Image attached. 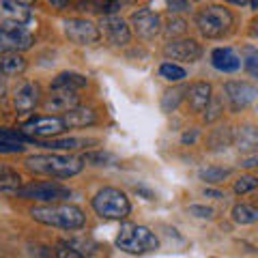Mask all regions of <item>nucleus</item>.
Instances as JSON below:
<instances>
[{"instance_id": "nucleus-1", "label": "nucleus", "mask_w": 258, "mask_h": 258, "mask_svg": "<svg viewBox=\"0 0 258 258\" xmlns=\"http://www.w3.org/2000/svg\"><path fill=\"white\" fill-rule=\"evenodd\" d=\"M30 215L35 222L52 226V228H60V230H80L86 224L84 211L76 205L50 203V205H43V207H32Z\"/></svg>"}, {"instance_id": "nucleus-2", "label": "nucleus", "mask_w": 258, "mask_h": 258, "mask_svg": "<svg viewBox=\"0 0 258 258\" xmlns=\"http://www.w3.org/2000/svg\"><path fill=\"white\" fill-rule=\"evenodd\" d=\"M26 168L35 174L56 176V179H71L84 170V161L71 155H60V153H52V155H32L26 159Z\"/></svg>"}, {"instance_id": "nucleus-3", "label": "nucleus", "mask_w": 258, "mask_h": 258, "mask_svg": "<svg viewBox=\"0 0 258 258\" xmlns=\"http://www.w3.org/2000/svg\"><path fill=\"white\" fill-rule=\"evenodd\" d=\"M116 247L125 254H147L159 247L155 232L140 224H123L116 235Z\"/></svg>"}, {"instance_id": "nucleus-4", "label": "nucleus", "mask_w": 258, "mask_h": 258, "mask_svg": "<svg viewBox=\"0 0 258 258\" xmlns=\"http://www.w3.org/2000/svg\"><path fill=\"white\" fill-rule=\"evenodd\" d=\"M232 24H235L232 13L220 5L207 7V9L198 11V15H196V26L200 30V35L207 39H220L224 35H228Z\"/></svg>"}, {"instance_id": "nucleus-5", "label": "nucleus", "mask_w": 258, "mask_h": 258, "mask_svg": "<svg viewBox=\"0 0 258 258\" xmlns=\"http://www.w3.org/2000/svg\"><path fill=\"white\" fill-rule=\"evenodd\" d=\"M93 209L97 215L106 217V220H123L132 213V203L125 196V191L116 187H103L95 194Z\"/></svg>"}, {"instance_id": "nucleus-6", "label": "nucleus", "mask_w": 258, "mask_h": 258, "mask_svg": "<svg viewBox=\"0 0 258 258\" xmlns=\"http://www.w3.org/2000/svg\"><path fill=\"white\" fill-rule=\"evenodd\" d=\"M20 198L26 200H41V203H58V200H64L71 196V189L64 187L60 183L54 181H43V183H28L24 187L15 189Z\"/></svg>"}, {"instance_id": "nucleus-7", "label": "nucleus", "mask_w": 258, "mask_h": 258, "mask_svg": "<svg viewBox=\"0 0 258 258\" xmlns=\"http://www.w3.org/2000/svg\"><path fill=\"white\" fill-rule=\"evenodd\" d=\"M62 30H64V37L71 43H78V45H95L101 37L97 24H93L91 20H82V18L67 20L62 24Z\"/></svg>"}, {"instance_id": "nucleus-8", "label": "nucleus", "mask_w": 258, "mask_h": 258, "mask_svg": "<svg viewBox=\"0 0 258 258\" xmlns=\"http://www.w3.org/2000/svg\"><path fill=\"white\" fill-rule=\"evenodd\" d=\"M67 129L69 127L64 125L62 116H37L22 125V132L32 136V138H56Z\"/></svg>"}, {"instance_id": "nucleus-9", "label": "nucleus", "mask_w": 258, "mask_h": 258, "mask_svg": "<svg viewBox=\"0 0 258 258\" xmlns=\"http://www.w3.org/2000/svg\"><path fill=\"white\" fill-rule=\"evenodd\" d=\"M32 20L28 5L18 0H0V28H24Z\"/></svg>"}, {"instance_id": "nucleus-10", "label": "nucleus", "mask_w": 258, "mask_h": 258, "mask_svg": "<svg viewBox=\"0 0 258 258\" xmlns=\"http://www.w3.org/2000/svg\"><path fill=\"white\" fill-rule=\"evenodd\" d=\"M99 30L106 35L108 41L116 47H123L132 41V30H129L127 22L120 18V15H114V13L103 15L99 22Z\"/></svg>"}, {"instance_id": "nucleus-11", "label": "nucleus", "mask_w": 258, "mask_h": 258, "mask_svg": "<svg viewBox=\"0 0 258 258\" xmlns=\"http://www.w3.org/2000/svg\"><path fill=\"white\" fill-rule=\"evenodd\" d=\"M224 93H226V99H228L232 112H241L258 97V88L247 82H235V80H230V82L224 84Z\"/></svg>"}, {"instance_id": "nucleus-12", "label": "nucleus", "mask_w": 258, "mask_h": 258, "mask_svg": "<svg viewBox=\"0 0 258 258\" xmlns=\"http://www.w3.org/2000/svg\"><path fill=\"white\" fill-rule=\"evenodd\" d=\"M32 41L35 39L26 28H0V54H22Z\"/></svg>"}, {"instance_id": "nucleus-13", "label": "nucleus", "mask_w": 258, "mask_h": 258, "mask_svg": "<svg viewBox=\"0 0 258 258\" xmlns=\"http://www.w3.org/2000/svg\"><path fill=\"white\" fill-rule=\"evenodd\" d=\"M164 54L172 60L196 62L200 56H203V47H200L196 39H172V41L164 47Z\"/></svg>"}, {"instance_id": "nucleus-14", "label": "nucleus", "mask_w": 258, "mask_h": 258, "mask_svg": "<svg viewBox=\"0 0 258 258\" xmlns=\"http://www.w3.org/2000/svg\"><path fill=\"white\" fill-rule=\"evenodd\" d=\"M132 26L142 39H155L161 32V20L155 11L144 7V9H138L132 13Z\"/></svg>"}, {"instance_id": "nucleus-15", "label": "nucleus", "mask_w": 258, "mask_h": 258, "mask_svg": "<svg viewBox=\"0 0 258 258\" xmlns=\"http://www.w3.org/2000/svg\"><path fill=\"white\" fill-rule=\"evenodd\" d=\"M41 103V86L35 82H26L18 88V93L13 97V106L20 114H28Z\"/></svg>"}, {"instance_id": "nucleus-16", "label": "nucleus", "mask_w": 258, "mask_h": 258, "mask_svg": "<svg viewBox=\"0 0 258 258\" xmlns=\"http://www.w3.org/2000/svg\"><path fill=\"white\" fill-rule=\"evenodd\" d=\"M80 106V95L76 91H52L45 97L43 108L47 112H69Z\"/></svg>"}, {"instance_id": "nucleus-17", "label": "nucleus", "mask_w": 258, "mask_h": 258, "mask_svg": "<svg viewBox=\"0 0 258 258\" xmlns=\"http://www.w3.org/2000/svg\"><path fill=\"white\" fill-rule=\"evenodd\" d=\"M211 64L222 74H235L241 69V58L230 47H215L211 52Z\"/></svg>"}, {"instance_id": "nucleus-18", "label": "nucleus", "mask_w": 258, "mask_h": 258, "mask_svg": "<svg viewBox=\"0 0 258 258\" xmlns=\"http://www.w3.org/2000/svg\"><path fill=\"white\" fill-rule=\"evenodd\" d=\"M213 99V88L209 82H196L187 88V101L194 112H205Z\"/></svg>"}, {"instance_id": "nucleus-19", "label": "nucleus", "mask_w": 258, "mask_h": 258, "mask_svg": "<svg viewBox=\"0 0 258 258\" xmlns=\"http://www.w3.org/2000/svg\"><path fill=\"white\" fill-rule=\"evenodd\" d=\"M62 120H64V125H67L69 129L91 127V125L97 123V112H95L93 108H82V106H78V108H74V110L64 112Z\"/></svg>"}, {"instance_id": "nucleus-20", "label": "nucleus", "mask_w": 258, "mask_h": 258, "mask_svg": "<svg viewBox=\"0 0 258 258\" xmlns=\"http://www.w3.org/2000/svg\"><path fill=\"white\" fill-rule=\"evenodd\" d=\"M235 147L241 153H258V127L254 125H241L235 132Z\"/></svg>"}, {"instance_id": "nucleus-21", "label": "nucleus", "mask_w": 258, "mask_h": 258, "mask_svg": "<svg viewBox=\"0 0 258 258\" xmlns=\"http://www.w3.org/2000/svg\"><path fill=\"white\" fill-rule=\"evenodd\" d=\"M88 86V78L82 74H76V71H62L54 78L52 82V91H80V88Z\"/></svg>"}, {"instance_id": "nucleus-22", "label": "nucleus", "mask_w": 258, "mask_h": 258, "mask_svg": "<svg viewBox=\"0 0 258 258\" xmlns=\"http://www.w3.org/2000/svg\"><path fill=\"white\" fill-rule=\"evenodd\" d=\"M97 144V140H86V138H52L50 142H41V147L50 151H78L84 147Z\"/></svg>"}, {"instance_id": "nucleus-23", "label": "nucleus", "mask_w": 258, "mask_h": 258, "mask_svg": "<svg viewBox=\"0 0 258 258\" xmlns=\"http://www.w3.org/2000/svg\"><path fill=\"white\" fill-rule=\"evenodd\" d=\"M26 69V58L22 54H3L0 56V76H20Z\"/></svg>"}, {"instance_id": "nucleus-24", "label": "nucleus", "mask_w": 258, "mask_h": 258, "mask_svg": "<svg viewBox=\"0 0 258 258\" xmlns=\"http://www.w3.org/2000/svg\"><path fill=\"white\" fill-rule=\"evenodd\" d=\"M185 97H187V86H174V88H170V91H166L164 97H161V110H164V112H174Z\"/></svg>"}, {"instance_id": "nucleus-25", "label": "nucleus", "mask_w": 258, "mask_h": 258, "mask_svg": "<svg viewBox=\"0 0 258 258\" xmlns=\"http://www.w3.org/2000/svg\"><path fill=\"white\" fill-rule=\"evenodd\" d=\"M198 176H200V181L217 185V183H222L224 179H228L230 170H228V168H220V166H207V168H200Z\"/></svg>"}, {"instance_id": "nucleus-26", "label": "nucleus", "mask_w": 258, "mask_h": 258, "mask_svg": "<svg viewBox=\"0 0 258 258\" xmlns=\"http://www.w3.org/2000/svg\"><path fill=\"white\" fill-rule=\"evenodd\" d=\"M232 220L237 224H254L258 222V209L252 205H235L232 209Z\"/></svg>"}, {"instance_id": "nucleus-27", "label": "nucleus", "mask_w": 258, "mask_h": 258, "mask_svg": "<svg viewBox=\"0 0 258 258\" xmlns=\"http://www.w3.org/2000/svg\"><path fill=\"white\" fill-rule=\"evenodd\" d=\"M232 138H235V134H232L228 127L217 129V132H213L211 136H209V149L211 151H222L232 142Z\"/></svg>"}, {"instance_id": "nucleus-28", "label": "nucleus", "mask_w": 258, "mask_h": 258, "mask_svg": "<svg viewBox=\"0 0 258 258\" xmlns=\"http://www.w3.org/2000/svg\"><path fill=\"white\" fill-rule=\"evenodd\" d=\"M159 76L164 80H168V82H183V80L187 78V71L176 62H164L159 67Z\"/></svg>"}, {"instance_id": "nucleus-29", "label": "nucleus", "mask_w": 258, "mask_h": 258, "mask_svg": "<svg viewBox=\"0 0 258 258\" xmlns=\"http://www.w3.org/2000/svg\"><path fill=\"white\" fill-rule=\"evenodd\" d=\"M20 183H22V176L18 170L0 164V189H18Z\"/></svg>"}, {"instance_id": "nucleus-30", "label": "nucleus", "mask_w": 258, "mask_h": 258, "mask_svg": "<svg viewBox=\"0 0 258 258\" xmlns=\"http://www.w3.org/2000/svg\"><path fill=\"white\" fill-rule=\"evenodd\" d=\"M82 161L91 166H112L116 161V157L108 151H88L82 155Z\"/></svg>"}, {"instance_id": "nucleus-31", "label": "nucleus", "mask_w": 258, "mask_h": 258, "mask_svg": "<svg viewBox=\"0 0 258 258\" xmlns=\"http://www.w3.org/2000/svg\"><path fill=\"white\" fill-rule=\"evenodd\" d=\"M0 140L3 142H9V144H24V142H35V138L28 134H24L22 129H3L0 127Z\"/></svg>"}, {"instance_id": "nucleus-32", "label": "nucleus", "mask_w": 258, "mask_h": 258, "mask_svg": "<svg viewBox=\"0 0 258 258\" xmlns=\"http://www.w3.org/2000/svg\"><path fill=\"white\" fill-rule=\"evenodd\" d=\"M47 258H86L80 249H76L74 245H69V243H58L54 247V252L52 254H47Z\"/></svg>"}, {"instance_id": "nucleus-33", "label": "nucleus", "mask_w": 258, "mask_h": 258, "mask_svg": "<svg viewBox=\"0 0 258 258\" xmlns=\"http://www.w3.org/2000/svg\"><path fill=\"white\" fill-rule=\"evenodd\" d=\"M256 187H258V176H254V174L241 176V179L235 183V191L237 194H247V191H252Z\"/></svg>"}, {"instance_id": "nucleus-34", "label": "nucleus", "mask_w": 258, "mask_h": 258, "mask_svg": "<svg viewBox=\"0 0 258 258\" xmlns=\"http://www.w3.org/2000/svg\"><path fill=\"white\" fill-rule=\"evenodd\" d=\"M243 67L252 78L258 80V50H249L243 58Z\"/></svg>"}, {"instance_id": "nucleus-35", "label": "nucleus", "mask_w": 258, "mask_h": 258, "mask_svg": "<svg viewBox=\"0 0 258 258\" xmlns=\"http://www.w3.org/2000/svg\"><path fill=\"white\" fill-rule=\"evenodd\" d=\"M222 116V99H211V103L207 106V114H205V120L207 123H213Z\"/></svg>"}, {"instance_id": "nucleus-36", "label": "nucleus", "mask_w": 258, "mask_h": 258, "mask_svg": "<svg viewBox=\"0 0 258 258\" xmlns=\"http://www.w3.org/2000/svg\"><path fill=\"white\" fill-rule=\"evenodd\" d=\"M185 26H187V24H185L183 20H174V18H172L170 22H168V26H166L164 30H166V35H168V37H172V39H174L176 35H183V32H185Z\"/></svg>"}, {"instance_id": "nucleus-37", "label": "nucleus", "mask_w": 258, "mask_h": 258, "mask_svg": "<svg viewBox=\"0 0 258 258\" xmlns=\"http://www.w3.org/2000/svg\"><path fill=\"white\" fill-rule=\"evenodd\" d=\"M166 9L170 13H185L189 11V0H164Z\"/></svg>"}, {"instance_id": "nucleus-38", "label": "nucleus", "mask_w": 258, "mask_h": 258, "mask_svg": "<svg viewBox=\"0 0 258 258\" xmlns=\"http://www.w3.org/2000/svg\"><path fill=\"white\" fill-rule=\"evenodd\" d=\"M189 213L196 215V217H203V220H211V217H213V209L211 207H203V205H191Z\"/></svg>"}, {"instance_id": "nucleus-39", "label": "nucleus", "mask_w": 258, "mask_h": 258, "mask_svg": "<svg viewBox=\"0 0 258 258\" xmlns=\"http://www.w3.org/2000/svg\"><path fill=\"white\" fill-rule=\"evenodd\" d=\"M22 151H24L22 144H9L0 140V155H13V153H22Z\"/></svg>"}, {"instance_id": "nucleus-40", "label": "nucleus", "mask_w": 258, "mask_h": 258, "mask_svg": "<svg viewBox=\"0 0 258 258\" xmlns=\"http://www.w3.org/2000/svg\"><path fill=\"white\" fill-rule=\"evenodd\" d=\"M241 166H243V168H256V166H258V153H252L249 157H245Z\"/></svg>"}, {"instance_id": "nucleus-41", "label": "nucleus", "mask_w": 258, "mask_h": 258, "mask_svg": "<svg viewBox=\"0 0 258 258\" xmlns=\"http://www.w3.org/2000/svg\"><path fill=\"white\" fill-rule=\"evenodd\" d=\"M52 7H56V9H64V7H69L71 0H47Z\"/></svg>"}, {"instance_id": "nucleus-42", "label": "nucleus", "mask_w": 258, "mask_h": 258, "mask_svg": "<svg viewBox=\"0 0 258 258\" xmlns=\"http://www.w3.org/2000/svg\"><path fill=\"white\" fill-rule=\"evenodd\" d=\"M196 136H198V132H196V129H194V132L183 134V142H185V144H191L194 140H196Z\"/></svg>"}, {"instance_id": "nucleus-43", "label": "nucleus", "mask_w": 258, "mask_h": 258, "mask_svg": "<svg viewBox=\"0 0 258 258\" xmlns=\"http://www.w3.org/2000/svg\"><path fill=\"white\" fill-rule=\"evenodd\" d=\"M136 191H138V194H142V196L147 198V200H153V198H155V194H153V191H149L147 187H142V185H140V187H136Z\"/></svg>"}, {"instance_id": "nucleus-44", "label": "nucleus", "mask_w": 258, "mask_h": 258, "mask_svg": "<svg viewBox=\"0 0 258 258\" xmlns=\"http://www.w3.org/2000/svg\"><path fill=\"white\" fill-rule=\"evenodd\" d=\"M249 35H252L254 39H258V18H254L252 24H249Z\"/></svg>"}, {"instance_id": "nucleus-45", "label": "nucleus", "mask_w": 258, "mask_h": 258, "mask_svg": "<svg viewBox=\"0 0 258 258\" xmlns=\"http://www.w3.org/2000/svg\"><path fill=\"white\" fill-rule=\"evenodd\" d=\"M7 95V78L5 76H0V99Z\"/></svg>"}, {"instance_id": "nucleus-46", "label": "nucleus", "mask_w": 258, "mask_h": 258, "mask_svg": "<svg viewBox=\"0 0 258 258\" xmlns=\"http://www.w3.org/2000/svg\"><path fill=\"white\" fill-rule=\"evenodd\" d=\"M205 196H211V198H224L220 191H213V189H205Z\"/></svg>"}, {"instance_id": "nucleus-47", "label": "nucleus", "mask_w": 258, "mask_h": 258, "mask_svg": "<svg viewBox=\"0 0 258 258\" xmlns=\"http://www.w3.org/2000/svg\"><path fill=\"white\" fill-rule=\"evenodd\" d=\"M226 3H230V5H245V3H249V0H226Z\"/></svg>"}, {"instance_id": "nucleus-48", "label": "nucleus", "mask_w": 258, "mask_h": 258, "mask_svg": "<svg viewBox=\"0 0 258 258\" xmlns=\"http://www.w3.org/2000/svg\"><path fill=\"white\" fill-rule=\"evenodd\" d=\"M249 5H252V9L258 11V0H249Z\"/></svg>"}, {"instance_id": "nucleus-49", "label": "nucleus", "mask_w": 258, "mask_h": 258, "mask_svg": "<svg viewBox=\"0 0 258 258\" xmlns=\"http://www.w3.org/2000/svg\"><path fill=\"white\" fill-rule=\"evenodd\" d=\"M18 3H22V5H28V7H30L32 3H35V0H18Z\"/></svg>"}, {"instance_id": "nucleus-50", "label": "nucleus", "mask_w": 258, "mask_h": 258, "mask_svg": "<svg viewBox=\"0 0 258 258\" xmlns=\"http://www.w3.org/2000/svg\"><path fill=\"white\" fill-rule=\"evenodd\" d=\"M114 3H118V5H120V3H123V0H114Z\"/></svg>"}]
</instances>
